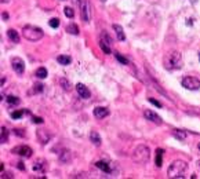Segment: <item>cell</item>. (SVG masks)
<instances>
[{
    "label": "cell",
    "instance_id": "obj_8",
    "mask_svg": "<svg viewBox=\"0 0 200 179\" xmlns=\"http://www.w3.org/2000/svg\"><path fill=\"white\" fill-rule=\"evenodd\" d=\"M12 153H15V154L21 156V157H26V159H29L31 156H32L33 150L31 149L29 146H26V145H20V146H15L14 149H12Z\"/></svg>",
    "mask_w": 200,
    "mask_h": 179
},
{
    "label": "cell",
    "instance_id": "obj_39",
    "mask_svg": "<svg viewBox=\"0 0 200 179\" xmlns=\"http://www.w3.org/2000/svg\"><path fill=\"white\" fill-rule=\"evenodd\" d=\"M10 0H1V3H8Z\"/></svg>",
    "mask_w": 200,
    "mask_h": 179
},
{
    "label": "cell",
    "instance_id": "obj_24",
    "mask_svg": "<svg viewBox=\"0 0 200 179\" xmlns=\"http://www.w3.org/2000/svg\"><path fill=\"white\" fill-rule=\"evenodd\" d=\"M172 135L175 136L177 139L185 141V138H186V132H185V131H181V130H174V131H172Z\"/></svg>",
    "mask_w": 200,
    "mask_h": 179
},
{
    "label": "cell",
    "instance_id": "obj_38",
    "mask_svg": "<svg viewBox=\"0 0 200 179\" xmlns=\"http://www.w3.org/2000/svg\"><path fill=\"white\" fill-rule=\"evenodd\" d=\"M1 18H4V20H7V18H8V15L6 14V12H4V14H1Z\"/></svg>",
    "mask_w": 200,
    "mask_h": 179
},
{
    "label": "cell",
    "instance_id": "obj_1",
    "mask_svg": "<svg viewBox=\"0 0 200 179\" xmlns=\"http://www.w3.org/2000/svg\"><path fill=\"white\" fill-rule=\"evenodd\" d=\"M188 171V163H185L182 160H175L174 163L168 167L167 175L171 179H184Z\"/></svg>",
    "mask_w": 200,
    "mask_h": 179
},
{
    "label": "cell",
    "instance_id": "obj_33",
    "mask_svg": "<svg viewBox=\"0 0 200 179\" xmlns=\"http://www.w3.org/2000/svg\"><path fill=\"white\" fill-rule=\"evenodd\" d=\"M32 121H33V123H35V124H41V123H43V119H41V117H33V119H32Z\"/></svg>",
    "mask_w": 200,
    "mask_h": 179
},
{
    "label": "cell",
    "instance_id": "obj_10",
    "mask_svg": "<svg viewBox=\"0 0 200 179\" xmlns=\"http://www.w3.org/2000/svg\"><path fill=\"white\" fill-rule=\"evenodd\" d=\"M144 116H145V119L146 120H149V121H152V123H155V124H157V125H160V124L163 123V121H161V117H160L157 113L152 112V110H145Z\"/></svg>",
    "mask_w": 200,
    "mask_h": 179
},
{
    "label": "cell",
    "instance_id": "obj_18",
    "mask_svg": "<svg viewBox=\"0 0 200 179\" xmlns=\"http://www.w3.org/2000/svg\"><path fill=\"white\" fill-rule=\"evenodd\" d=\"M90 139H91V142L95 145V146H101V136H100V134L97 131H91V134H90Z\"/></svg>",
    "mask_w": 200,
    "mask_h": 179
},
{
    "label": "cell",
    "instance_id": "obj_27",
    "mask_svg": "<svg viewBox=\"0 0 200 179\" xmlns=\"http://www.w3.org/2000/svg\"><path fill=\"white\" fill-rule=\"evenodd\" d=\"M7 141H8V131H7V128L1 127V136H0V142H1V143H7Z\"/></svg>",
    "mask_w": 200,
    "mask_h": 179
},
{
    "label": "cell",
    "instance_id": "obj_3",
    "mask_svg": "<svg viewBox=\"0 0 200 179\" xmlns=\"http://www.w3.org/2000/svg\"><path fill=\"white\" fill-rule=\"evenodd\" d=\"M149 159H151V150H149L148 146L145 145H140V146L135 147V150L132 153V160L138 164H145L148 163Z\"/></svg>",
    "mask_w": 200,
    "mask_h": 179
},
{
    "label": "cell",
    "instance_id": "obj_30",
    "mask_svg": "<svg viewBox=\"0 0 200 179\" xmlns=\"http://www.w3.org/2000/svg\"><path fill=\"white\" fill-rule=\"evenodd\" d=\"M48 24H50V26H51V28L55 29V28H58V26H60V20H58V18H51Z\"/></svg>",
    "mask_w": 200,
    "mask_h": 179
},
{
    "label": "cell",
    "instance_id": "obj_14",
    "mask_svg": "<svg viewBox=\"0 0 200 179\" xmlns=\"http://www.w3.org/2000/svg\"><path fill=\"white\" fill-rule=\"evenodd\" d=\"M95 165H97V168L102 170V171L106 172V174H112V165L108 164L106 161H97Z\"/></svg>",
    "mask_w": 200,
    "mask_h": 179
},
{
    "label": "cell",
    "instance_id": "obj_32",
    "mask_svg": "<svg viewBox=\"0 0 200 179\" xmlns=\"http://www.w3.org/2000/svg\"><path fill=\"white\" fill-rule=\"evenodd\" d=\"M149 102H151V104H153V105H155V106H157V107H161V104H160L159 101L153 99V98H149Z\"/></svg>",
    "mask_w": 200,
    "mask_h": 179
},
{
    "label": "cell",
    "instance_id": "obj_28",
    "mask_svg": "<svg viewBox=\"0 0 200 179\" xmlns=\"http://www.w3.org/2000/svg\"><path fill=\"white\" fill-rule=\"evenodd\" d=\"M64 12H65V15L68 17V18H73V17H75V11H73L72 7H65Z\"/></svg>",
    "mask_w": 200,
    "mask_h": 179
},
{
    "label": "cell",
    "instance_id": "obj_19",
    "mask_svg": "<svg viewBox=\"0 0 200 179\" xmlns=\"http://www.w3.org/2000/svg\"><path fill=\"white\" fill-rule=\"evenodd\" d=\"M163 153H164L163 149H157L156 150V160H155V163H156V167H159V168L163 164Z\"/></svg>",
    "mask_w": 200,
    "mask_h": 179
},
{
    "label": "cell",
    "instance_id": "obj_9",
    "mask_svg": "<svg viewBox=\"0 0 200 179\" xmlns=\"http://www.w3.org/2000/svg\"><path fill=\"white\" fill-rule=\"evenodd\" d=\"M11 66L12 69H14V72H15L17 75H24L25 72V62L21 58H18V57H14L11 59Z\"/></svg>",
    "mask_w": 200,
    "mask_h": 179
},
{
    "label": "cell",
    "instance_id": "obj_25",
    "mask_svg": "<svg viewBox=\"0 0 200 179\" xmlns=\"http://www.w3.org/2000/svg\"><path fill=\"white\" fill-rule=\"evenodd\" d=\"M66 32L71 33V35H79V28H77V25L75 24H69L66 26Z\"/></svg>",
    "mask_w": 200,
    "mask_h": 179
},
{
    "label": "cell",
    "instance_id": "obj_35",
    "mask_svg": "<svg viewBox=\"0 0 200 179\" xmlns=\"http://www.w3.org/2000/svg\"><path fill=\"white\" fill-rule=\"evenodd\" d=\"M43 84H36L35 86V91H37V92H40V91H43Z\"/></svg>",
    "mask_w": 200,
    "mask_h": 179
},
{
    "label": "cell",
    "instance_id": "obj_41",
    "mask_svg": "<svg viewBox=\"0 0 200 179\" xmlns=\"http://www.w3.org/2000/svg\"><path fill=\"white\" fill-rule=\"evenodd\" d=\"M197 167L200 168V160H199V161H197Z\"/></svg>",
    "mask_w": 200,
    "mask_h": 179
},
{
    "label": "cell",
    "instance_id": "obj_34",
    "mask_svg": "<svg viewBox=\"0 0 200 179\" xmlns=\"http://www.w3.org/2000/svg\"><path fill=\"white\" fill-rule=\"evenodd\" d=\"M14 134H15V135H18V136H25V132H22V130H18V128H17V130H14Z\"/></svg>",
    "mask_w": 200,
    "mask_h": 179
},
{
    "label": "cell",
    "instance_id": "obj_36",
    "mask_svg": "<svg viewBox=\"0 0 200 179\" xmlns=\"http://www.w3.org/2000/svg\"><path fill=\"white\" fill-rule=\"evenodd\" d=\"M17 167L20 168V170H22V171H24V170H25V165H24V163H21V161H20V163H18V164H17Z\"/></svg>",
    "mask_w": 200,
    "mask_h": 179
},
{
    "label": "cell",
    "instance_id": "obj_13",
    "mask_svg": "<svg viewBox=\"0 0 200 179\" xmlns=\"http://www.w3.org/2000/svg\"><path fill=\"white\" fill-rule=\"evenodd\" d=\"M94 116H95L97 119H104V117H106V116H109V110L106 109V107H95L94 109Z\"/></svg>",
    "mask_w": 200,
    "mask_h": 179
},
{
    "label": "cell",
    "instance_id": "obj_26",
    "mask_svg": "<svg viewBox=\"0 0 200 179\" xmlns=\"http://www.w3.org/2000/svg\"><path fill=\"white\" fill-rule=\"evenodd\" d=\"M60 84H61V87L64 88L65 91H71V83H69L68 80L66 79H64V77H62V79H60Z\"/></svg>",
    "mask_w": 200,
    "mask_h": 179
},
{
    "label": "cell",
    "instance_id": "obj_22",
    "mask_svg": "<svg viewBox=\"0 0 200 179\" xmlns=\"http://www.w3.org/2000/svg\"><path fill=\"white\" fill-rule=\"evenodd\" d=\"M35 76H36V77H39V79H46V77H47V69L43 68V66H40V68L36 69V72H35Z\"/></svg>",
    "mask_w": 200,
    "mask_h": 179
},
{
    "label": "cell",
    "instance_id": "obj_5",
    "mask_svg": "<svg viewBox=\"0 0 200 179\" xmlns=\"http://www.w3.org/2000/svg\"><path fill=\"white\" fill-rule=\"evenodd\" d=\"M182 87L191 91H196L200 88V80L193 77V76H185L182 79Z\"/></svg>",
    "mask_w": 200,
    "mask_h": 179
},
{
    "label": "cell",
    "instance_id": "obj_40",
    "mask_svg": "<svg viewBox=\"0 0 200 179\" xmlns=\"http://www.w3.org/2000/svg\"><path fill=\"white\" fill-rule=\"evenodd\" d=\"M72 1H73L75 4H77V3H79V0H72Z\"/></svg>",
    "mask_w": 200,
    "mask_h": 179
},
{
    "label": "cell",
    "instance_id": "obj_42",
    "mask_svg": "<svg viewBox=\"0 0 200 179\" xmlns=\"http://www.w3.org/2000/svg\"><path fill=\"white\" fill-rule=\"evenodd\" d=\"M197 147H199V150H200V142H199V145H197Z\"/></svg>",
    "mask_w": 200,
    "mask_h": 179
},
{
    "label": "cell",
    "instance_id": "obj_31",
    "mask_svg": "<svg viewBox=\"0 0 200 179\" xmlns=\"http://www.w3.org/2000/svg\"><path fill=\"white\" fill-rule=\"evenodd\" d=\"M22 115H24L22 110H17V112H12L11 113V117L12 119H20V117H22Z\"/></svg>",
    "mask_w": 200,
    "mask_h": 179
},
{
    "label": "cell",
    "instance_id": "obj_7",
    "mask_svg": "<svg viewBox=\"0 0 200 179\" xmlns=\"http://www.w3.org/2000/svg\"><path fill=\"white\" fill-rule=\"evenodd\" d=\"M100 46L105 54H112V48H111V46H112V39H111L106 33H102V36H101Z\"/></svg>",
    "mask_w": 200,
    "mask_h": 179
},
{
    "label": "cell",
    "instance_id": "obj_17",
    "mask_svg": "<svg viewBox=\"0 0 200 179\" xmlns=\"http://www.w3.org/2000/svg\"><path fill=\"white\" fill-rule=\"evenodd\" d=\"M7 36L11 41H14V43H20V35H18V32H17L15 29H8Z\"/></svg>",
    "mask_w": 200,
    "mask_h": 179
},
{
    "label": "cell",
    "instance_id": "obj_44",
    "mask_svg": "<svg viewBox=\"0 0 200 179\" xmlns=\"http://www.w3.org/2000/svg\"><path fill=\"white\" fill-rule=\"evenodd\" d=\"M101 1H106V0H101Z\"/></svg>",
    "mask_w": 200,
    "mask_h": 179
},
{
    "label": "cell",
    "instance_id": "obj_37",
    "mask_svg": "<svg viewBox=\"0 0 200 179\" xmlns=\"http://www.w3.org/2000/svg\"><path fill=\"white\" fill-rule=\"evenodd\" d=\"M3 178H12V175L11 174H3V175H1V179Z\"/></svg>",
    "mask_w": 200,
    "mask_h": 179
},
{
    "label": "cell",
    "instance_id": "obj_21",
    "mask_svg": "<svg viewBox=\"0 0 200 179\" xmlns=\"http://www.w3.org/2000/svg\"><path fill=\"white\" fill-rule=\"evenodd\" d=\"M57 61L60 62L61 65H64V66H66V65H69L71 62H72V58L69 55H60L58 58H57Z\"/></svg>",
    "mask_w": 200,
    "mask_h": 179
},
{
    "label": "cell",
    "instance_id": "obj_20",
    "mask_svg": "<svg viewBox=\"0 0 200 179\" xmlns=\"http://www.w3.org/2000/svg\"><path fill=\"white\" fill-rule=\"evenodd\" d=\"M71 159H72V154H71V151L69 150H64L60 154V160L62 161V163H69Z\"/></svg>",
    "mask_w": 200,
    "mask_h": 179
},
{
    "label": "cell",
    "instance_id": "obj_43",
    "mask_svg": "<svg viewBox=\"0 0 200 179\" xmlns=\"http://www.w3.org/2000/svg\"><path fill=\"white\" fill-rule=\"evenodd\" d=\"M199 61H200V52H199Z\"/></svg>",
    "mask_w": 200,
    "mask_h": 179
},
{
    "label": "cell",
    "instance_id": "obj_16",
    "mask_svg": "<svg viewBox=\"0 0 200 179\" xmlns=\"http://www.w3.org/2000/svg\"><path fill=\"white\" fill-rule=\"evenodd\" d=\"M46 167H47V163L44 161V160H37L36 163H35V165H33V171L36 172H44V170H46Z\"/></svg>",
    "mask_w": 200,
    "mask_h": 179
},
{
    "label": "cell",
    "instance_id": "obj_4",
    "mask_svg": "<svg viewBox=\"0 0 200 179\" xmlns=\"http://www.w3.org/2000/svg\"><path fill=\"white\" fill-rule=\"evenodd\" d=\"M22 35H24V37L26 40L37 41V40H40L44 36V32H43V29L37 28V26L26 25V26H24V29H22Z\"/></svg>",
    "mask_w": 200,
    "mask_h": 179
},
{
    "label": "cell",
    "instance_id": "obj_2",
    "mask_svg": "<svg viewBox=\"0 0 200 179\" xmlns=\"http://www.w3.org/2000/svg\"><path fill=\"white\" fill-rule=\"evenodd\" d=\"M163 65L164 68L168 70H175L182 66V55L178 51H170L167 52L163 58Z\"/></svg>",
    "mask_w": 200,
    "mask_h": 179
},
{
    "label": "cell",
    "instance_id": "obj_29",
    "mask_svg": "<svg viewBox=\"0 0 200 179\" xmlns=\"http://www.w3.org/2000/svg\"><path fill=\"white\" fill-rule=\"evenodd\" d=\"M115 57L117 58V61H119L120 64H123V65H128V59L126 58V57H123V55H120V54H115Z\"/></svg>",
    "mask_w": 200,
    "mask_h": 179
},
{
    "label": "cell",
    "instance_id": "obj_11",
    "mask_svg": "<svg viewBox=\"0 0 200 179\" xmlns=\"http://www.w3.org/2000/svg\"><path fill=\"white\" fill-rule=\"evenodd\" d=\"M76 91L77 94H79L80 98H83V99H88L90 96H91V92H90V90H88L84 84H77L76 86Z\"/></svg>",
    "mask_w": 200,
    "mask_h": 179
},
{
    "label": "cell",
    "instance_id": "obj_12",
    "mask_svg": "<svg viewBox=\"0 0 200 179\" xmlns=\"http://www.w3.org/2000/svg\"><path fill=\"white\" fill-rule=\"evenodd\" d=\"M37 138H39L40 143H43V145H46V143L50 141V138H51V135L48 134L46 130H37Z\"/></svg>",
    "mask_w": 200,
    "mask_h": 179
},
{
    "label": "cell",
    "instance_id": "obj_23",
    "mask_svg": "<svg viewBox=\"0 0 200 179\" xmlns=\"http://www.w3.org/2000/svg\"><path fill=\"white\" fill-rule=\"evenodd\" d=\"M6 101H7V104L10 105V106H17V105H20V98H18V96L10 95V96L6 98Z\"/></svg>",
    "mask_w": 200,
    "mask_h": 179
},
{
    "label": "cell",
    "instance_id": "obj_6",
    "mask_svg": "<svg viewBox=\"0 0 200 179\" xmlns=\"http://www.w3.org/2000/svg\"><path fill=\"white\" fill-rule=\"evenodd\" d=\"M80 17L86 24H88L91 20V6L88 3V0H83L80 4Z\"/></svg>",
    "mask_w": 200,
    "mask_h": 179
},
{
    "label": "cell",
    "instance_id": "obj_15",
    "mask_svg": "<svg viewBox=\"0 0 200 179\" xmlns=\"http://www.w3.org/2000/svg\"><path fill=\"white\" fill-rule=\"evenodd\" d=\"M113 30H115V33H116V37L119 41H124L126 40V35H124V30L123 28L120 26V25H113Z\"/></svg>",
    "mask_w": 200,
    "mask_h": 179
}]
</instances>
